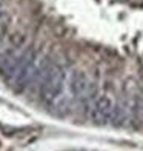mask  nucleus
<instances>
[{"label": "nucleus", "instance_id": "nucleus-1", "mask_svg": "<svg viewBox=\"0 0 143 151\" xmlns=\"http://www.w3.org/2000/svg\"><path fill=\"white\" fill-rule=\"evenodd\" d=\"M65 70L60 65H48L40 80V99L45 105H52L62 94L65 86Z\"/></svg>", "mask_w": 143, "mask_h": 151}, {"label": "nucleus", "instance_id": "nucleus-2", "mask_svg": "<svg viewBox=\"0 0 143 151\" xmlns=\"http://www.w3.org/2000/svg\"><path fill=\"white\" fill-rule=\"evenodd\" d=\"M26 50H28V48H23V43L19 42L16 45H12L9 50L3 54L2 60H0V76H2L5 80L12 82L20 63H22V60L25 57Z\"/></svg>", "mask_w": 143, "mask_h": 151}, {"label": "nucleus", "instance_id": "nucleus-3", "mask_svg": "<svg viewBox=\"0 0 143 151\" xmlns=\"http://www.w3.org/2000/svg\"><path fill=\"white\" fill-rule=\"evenodd\" d=\"M115 105L109 96L102 94L94 100L91 108V120L95 125H106L111 120H114Z\"/></svg>", "mask_w": 143, "mask_h": 151}, {"label": "nucleus", "instance_id": "nucleus-4", "mask_svg": "<svg viewBox=\"0 0 143 151\" xmlns=\"http://www.w3.org/2000/svg\"><path fill=\"white\" fill-rule=\"evenodd\" d=\"M69 86H71L72 96L77 99H86L91 94V82L85 73H80V71L74 73L71 76Z\"/></svg>", "mask_w": 143, "mask_h": 151}, {"label": "nucleus", "instance_id": "nucleus-5", "mask_svg": "<svg viewBox=\"0 0 143 151\" xmlns=\"http://www.w3.org/2000/svg\"><path fill=\"white\" fill-rule=\"evenodd\" d=\"M76 151H83V150H76Z\"/></svg>", "mask_w": 143, "mask_h": 151}]
</instances>
